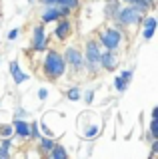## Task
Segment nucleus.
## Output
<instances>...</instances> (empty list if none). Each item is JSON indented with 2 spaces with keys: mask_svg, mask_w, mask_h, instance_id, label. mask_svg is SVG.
Masks as SVG:
<instances>
[{
  "mask_svg": "<svg viewBox=\"0 0 158 159\" xmlns=\"http://www.w3.org/2000/svg\"><path fill=\"white\" fill-rule=\"evenodd\" d=\"M68 66H66V60L58 50L46 48V54H44L42 60V74L48 80H60L62 76H66Z\"/></svg>",
  "mask_w": 158,
  "mask_h": 159,
  "instance_id": "nucleus-1",
  "label": "nucleus"
},
{
  "mask_svg": "<svg viewBox=\"0 0 158 159\" xmlns=\"http://www.w3.org/2000/svg\"><path fill=\"white\" fill-rule=\"evenodd\" d=\"M144 10H140L134 4H126V6L118 8L116 14H114V20L118 22V26L122 28H132V26H138L144 18Z\"/></svg>",
  "mask_w": 158,
  "mask_h": 159,
  "instance_id": "nucleus-2",
  "label": "nucleus"
},
{
  "mask_svg": "<svg viewBox=\"0 0 158 159\" xmlns=\"http://www.w3.org/2000/svg\"><path fill=\"white\" fill-rule=\"evenodd\" d=\"M100 54H102V50H100L98 40H94V38L86 40L84 54H82V56H84V70L90 74V76L100 70Z\"/></svg>",
  "mask_w": 158,
  "mask_h": 159,
  "instance_id": "nucleus-3",
  "label": "nucleus"
},
{
  "mask_svg": "<svg viewBox=\"0 0 158 159\" xmlns=\"http://www.w3.org/2000/svg\"><path fill=\"white\" fill-rule=\"evenodd\" d=\"M122 38H124V34L118 28L106 26V28L98 30V44L104 50H110V52H116L118 50V46L122 44Z\"/></svg>",
  "mask_w": 158,
  "mask_h": 159,
  "instance_id": "nucleus-4",
  "label": "nucleus"
},
{
  "mask_svg": "<svg viewBox=\"0 0 158 159\" xmlns=\"http://www.w3.org/2000/svg\"><path fill=\"white\" fill-rule=\"evenodd\" d=\"M64 60H66V66L72 70V72H82L84 70V56L76 46H70L64 50Z\"/></svg>",
  "mask_w": 158,
  "mask_h": 159,
  "instance_id": "nucleus-5",
  "label": "nucleus"
},
{
  "mask_svg": "<svg viewBox=\"0 0 158 159\" xmlns=\"http://www.w3.org/2000/svg\"><path fill=\"white\" fill-rule=\"evenodd\" d=\"M48 48V34L44 24H36L34 26V34H32V50L34 52H46Z\"/></svg>",
  "mask_w": 158,
  "mask_h": 159,
  "instance_id": "nucleus-6",
  "label": "nucleus"
},
{
  "mask_svg": "<svg viewBox=\"0 0 158 159\" xmlns=\"http://www.w3.org/2000/svg\"><path fill=\"white\" fill-rule=\"evenodd\" d=\"M118 66V58H116V52H110V50H106V52L100 54V68L106 70V72H112V70H116Z\"/></svg>",
  "mask_w": 158,
  "mask_h": 159,
  "instance_id": "nucleus-7",
  "label": "nucleus"
},
{
  "mask_svg": "<svg viewBox=\"0 0 158 159\" xmlns=\"http://www.w3.org/2000/svg\"><path fill=\"white\" fill-rule=\"evenodd\" d=\"M70 32H72L70 20H68V18H60V22H58L56 30H54V38H56L58 42H64V40L70 36Z\"/></svg>",
  "mask_w": 158,
  "mask_h": 159,
  "instance_id": "nucleus-8",
  "label": "nucleus"
},
{
  "mask_svg": "<svg viewBox=\"0 0 158 159\" xmlns=\"http://www.w3.org/2000/svg\"><path fill=\"white\" fill-rule=\"evenodd\" d=\"M40 22L42 24H48V22H56V20H60V10H58V6H44L42 12H40Z\"/></svg>",
  "mask_w": 158,
  "mask_h": 159,
  "instance_id": "nucleus-9",
  "label": "nucleus"
},
{
  "mask_svg": "<svg viewBox=\"0 0 158 159\" xmlns=\"http://www.w3.org/2000/svg\"><path fill=\"white\" fill-rule=\"evenodd\" d=\"M12 129H14V135H18L20 139H28L30 135V127H28V121L22 117H16L12 121Z\"/></svg>",
  "mask_w": 158,
  "mask_h": 159,
  "instance_id": "nucleus-10",
  "label": "nucleus"
},
{
  "mask_svg": "<svg viewBox=\"0 0 158 159\" xmlns=\"http://www.w3.org/2000/svg\"><path fill=\"white\" fill-rule=\"evenodd\" d=\"M8 72H10V76H12V80H14V84H24L28 80V74H24L22 70H20V66H18V62L16 60H12L10 62V66H8Z\"/></svg>",
  "mask_w": 158,
  "mask_h": 159,
  "instance_id": "nucleus-11",
  "label": "nucleus"
},
{
  "mask_svg": "<svg viewBox=\"0 0 158 159\" xmlns=\"http://www.w3.org/2000/svg\"><path fill=\"white\" fill-rule=\"evenodd\" d=\"M42 6H68L70 10L80 8V0H38Z\"/></svg>",
  "mask_w": 158,
  "mask_h": 159,
  "instance_id": "nucleus-12",
  "label": "nucleus"
},
{
  "mask_svg": "<svg viewBox=\"0 0 158 159\" xmlns=\"http://www.w3.org/2000/svg\"><path fill=\"white\" fill-rule=\"evenodd\" d=\"M38 143H40V145H38V147H40V151L44 153V155H48V151L54 147V143H56V141H54L50 135H40V137H38Z\"/></svg>",
  "mask_w": 158,
  "mask_h": 159,
  "instance_id": "nucleus-13",
  "label": "nucleus"
},
{
  "mask_svg": "<svg viewBox=\"0 0 158 159\" xmlns=\"http://www.w3.org/2000/svg\"><path fill=\"white\" fill-rule=\"evenodd\" d=\"M48 157H50V159H66V157H68V151L64 149V145L54 143V147L48 151Z\"/></svg>",
  "mask_w": 158,
  "mask_h": 159,
  "instance_id": "nucleus-14",
  "label": "nucleus"
},
{
  "mask_svg": "<svg viewBox=\"0 0 158 159\" xmlns=\"http://www.w3.org/2000/svg\"><path fill=\"white\" fill-rule=\"evenodd\" d=\"M66 98L70 99V102H78V99L82 98V92H80V88H78V86H72V88H68V89H66Z\"/></svg>",
  "mask_w": 158,
  "mask_h": 159,
  "instance_id": "nucleus-15",
  "label": "nucleus"
},
{
  "mask_svg": "<svg viewBox=\"0 0 158 159\" xmlns=\"http://www.w3.org/2000/svg\"><path fill=\"white\" fill-rule=\"evenodd\" d=\"M98 133H100V127H98V125H88L84 131H82V137H84V139H94Z\"/></svg>",
  "mask_w": 158,
  "mask_h": 159,
  "instance_id": "nucleus-16",
  "label": "nucleus"
},
{
  "mask_svg": "<svg viewBox=\"0 0 158 159\" xmlns=\"http://www.w3.org/2000/svg\"><path fill=\"white\" fill-rule=\"evenodd\" d=\"M122 2H126V4H134V6H138L140 10H144V12L152 10V6H150V2H148V0H122Z\"/></svg>",
  "mask_w": 158,
  "mask_h": 159,
  "instance_id": "nucleus-17",
  "label": "nucleus"
},
{
  "mask_svg": "<svg viewBox=\"0 0 158 159\" xmlns=\"http://www.w3.org/2000/svg\"><path fill=\"white\" fill-rule=\"evenodd\" d=\"M140 24H142V28H156V16L154 14H144Z\"/></svg>",
  "mask_w": 158,
  "mask_h": 159,
  "instance_id": "nucleus-18",
  "label": "nucleus"
},
{
  "mask_svg": "<svg viewBox=\"0 0 158 159\" xmlns=\"http://www.w3.org/2000/svg\"><path fill=\"white\" fill-rule=\"evenodd\" d=\"M28 127H30V135H28V137L34 139V141H38V137H40V129H38V127H40V123H38V121H30V123H28Z\"/></svg>",
  "mask_w": 158,
  "mask_h": 159,
  "instance_id": "nucleus-19",
  "label": "nucleus"
},
{
  "mask_svg": "<svg viewBox=\"0 0 158 159\" xmlns=\"http://www.w3.org/2000/svg\"><path fill=\"white\" fill-rule=\"evenodd\" d=\"M114 88H116V92H126V88H128V82H124V80H122L120 76L118 78H114Z\"/></svg>",
  "mask_w": 158,
  "mask_h": 159,
  "instance_id": "nucleus-20",
  "label": "nucleus"
},
{
  "mask_svg": "<svg viewBox=\"0 0 158 159\" xmlns=\"http://www.w3.org/2000/svg\"><path fill=\"white\" fill-rule=\"evenodd\" d=\"M12 135H14L12 123H8V125H0V137H12Z\"/></svg>",
  "mask_w": 158,
  "mask_h": 159,
  "instance_id": "nucleus-21",
  "label": "nucleus"
},
{
  "mask_svg": "<svg viewBox=\"0 0 158 159\" xmlns=\"http://www.w3.org/2000/svg\"><path fill=\"white\" fill-rule=\"evenodd\" d=\"M154 30L156 28H142V38H144V40H152V36H154Z\"/></svg>",
  "mask_w": 158,
  "mask_h": 159,
  "instance_id": "nucleus-22",
  "label": "nucleus"
},
{
  "mask_svg": "<svg viewBox=\"0 0 158 159\" xmlns=\"http://www.w3.org/2000/svg\"><path fill=\"white\" fill-rule=\"evenodd\" d=\"M6 157H10V149L0 145V159H6Z\"/></svg>",
  "mask_w": 158,
  "mask_h": 159,
  "instance_id": "nucleus-23",
  "label": "nucleus"
},
{
  "mask_svg": "<svg viewBox=\"0 0 158 159\" xmlns=\"http://www.w3.org/2000/svg\"><path fill=\"white\" fill-rule=\"evenodd\" d=\"M120 78L124 80V82H130V78H132V70H122Z\"/></svg>",
  "mask_w": 158,
  "mask_h": 159,
  "instance_id": "nucleus-24",
  "label": "nucleus"
},
{
  "mask_svg": "<svg viewBox=\"0 0 158 159\" xmlns=\"http://www.w3.org/2000/svg\"><path fill=\"white\" fill-rule=\"evenodd\" d=\"M18 34H20V30H18V28H12L10 32H8V36H6V38H8V40H16V38H18Z\"/></svg>",
  "mask_w": 158,
  "mask_h": 159,
  "instance_id": "nucleus-25",
  "label": "nucleus"
},
{
  "mask_svg": "<svg viewBox=\"0 0 158 159\" xmlns=\"http://www.w3.org/2000/svg\"><path fill=\"white\" fill-rule=\"evenodd\" d=\"M84 102L88 103V106H90V103L94 102V92H92V89H90V92H86V96H84Z\"/></svg>",
  "mask_w": 158,
  "mask_h": 159,
  "instance_id": "nucleus-26",
  "label": "nucleus"
},
{
  "mask_svg": "<svg viewBox=\"0 0 158 159\" xmlns=\"http://www.w3.org/2000/svg\"><path fill=\"white\" fill-rule=\"evenodd\" d=\"M38 98H40V99H46L48 98V89L46 88H40V89H38Z\"/></svg>",
  "mask_w": 158,
  "mask_h": 159,
  "instance_id": "nucleus-27",
  "label": "nucleus"
},
{
  "mask_svg": "<svg viewBox=\"0 0 158 159\" xmlns=\"http://www.w3.org/2000/svg\"><path fill=\"white\" fill-rule=\"evenodd\" d=\"M24 116H26V111H24V109H20V107H18V109H16V117H24Z\"/></svg>",
  "mask_w": 158,
  "mask_h": 159,
  "instance_id": "nucleus-28",
  "label": "nucleus"
},
{
  "mask_svg": "<svg viewBox=\"0 0 158 159\" xmlns=\"http://www.w3.org/2000/svg\"><path fill=\"white\" fill-rule=\"evenodd\" d=\"M148 2H150V6H152V10H154V6H156V2H154V0H148Z\"/></svg>",
  "mask_w": 158,
  "mask_h": 159,
  "instance_id": "nucleus-29",
  "label": "nucleus"
},
{
  "mask_svg": "<svg viewBox=\"0 0 158 159\" xmlns=\"http://www.w3.org/2000/svg\"><path fill=\"white\" fill-rule=\"evenodd\" d=\"M28 2H34V0H28Z\"/></svg>",
  "mask_w": 158,
  "mask_h": 159,
  "instance_id": "nucleus-30",
  "label": "nucleus"
}]
</instances>
